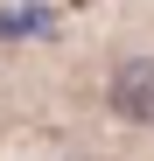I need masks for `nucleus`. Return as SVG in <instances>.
<instances>
[{
  "mask_svg": "<svg viewBox=\"0 0 154 161\" xmlns=\"http://www.w3.org/2000/svg\"><path fill=\"white\" fill-rule=\"evenodd\" d=\"M112 112L133 119V126H154V56L119 63V77H112Z\"/></svg>",
  "mask_w": 154,
  "mask_h": 161,
  "instance_id": "f257e3e1",
  "label": "nucleus"
},
{
  "mask_svg": "<svg viewBox=\"0 0 154 161\" xmlns=\"http://www.w3.org/2000/svg\"><path fill=\"white\" fill-rule=\"evenodd\" d=\"M35 28H56L49 7H0V35H35Z\"/></svg>",
  "mask_w": 154,
  "mask_h": 161,
  "instance_id": "f03ea898",
  "label": "nucleus"
}]
</instances>
